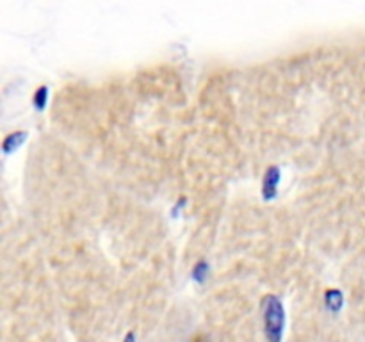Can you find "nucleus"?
Returning a JSON list of instances; mask_svg holds the SVG:
<instances>
[{"label":"nucleus","instance_id":"nucleus-2","mask_svg":"<svg viewBox=\"0 0 365 342\" xmlns=\"http://www.w3.org/2000/svg\"><path fill=\"white\" fill-rule=\"evenodd\" d=\"M282 181V171L278 166H269L266 170V175L262 179V198L271 202L278 193V184Z\"/></svg>","mask_w":365,"mask_h":342},{"label":"nucleus","instance_id":"nucleus-3","mask_svg":"<svg viewBox=\"0 0 365 342\" xmlns=\"http://www.w3.org/2000/svg\"><path fill=\"white\" fill-rule=\"evenodd\" d=\"M27 132L23 131H16V132H11V134L5 135L4 143H2V150H4V155H10V153H13L14 150H18L20 146H22L23 143H25V140H27Z\"/></svg>","mask_w":365,"mask_h":342},{"label":"nucleus","instance_id":"nucleus-6","mask_svg":"<svg viewBox=\"0 0 365 342\" xmlns=\"http://www.w3.org/2000/svg\"><path fill=\"white\" fill-rule=\"evenodd\" d=\"M46 98H49V88L46 86H40L32 96V104L36 107V111H43L46 105Z\"/></svg>","mask_w":365,"mask_h":342},{"label":"nucleus","instance_id":"nucleus-4","mask_svg":"<svg viewBox=\"0 0 365 342\" xmlns=\"http://www.w3.org/2000/svg\"><path fill=\"white\" fill-rule=\"evenodd\" d=\"M325 303H326V308H328L329 312L337 314L344 303L342 293L337 291V289H329V291H326V294H325Z\"/></svg>","mask_w":365,"mask_h":342},{"label":"nucleus","instance_id":"nucleus-1","mask_svg":"<svg viewBox=\"0 0 365 342\" xmlns=\"http://www.w3.org/2000/svg\"><path fill=\"white\" fill-rule=\"evenodd\" d=\"M262 319L267 342H282L285 330V308L278 296L267 294L262 300Z\"/></svg>","mask_w":365,"mask_h":342},{"label":"nucleus","instance_id":"nucleus-7","mask_svg":"<svg viewBox=\"0 0 365 342\" xmlns=\"http://www.w3.org/2000/svg\"><path fill=\"white\" fill-rule=\"evenodd\" d=\"M123 342H135V337H134V333H126V335H125V341H123Z\"/></svg>","mask_w":365,"mask_h":342},{"label":"nucleus","instance_id":"nucleus-5","mask_svg":"<svg viewBox=\"0 0 365 342\" xmlns=\"http://www.w3.org/2000/svg\"><path fill=\"white\" fill-rule=\"evenodd\" d=\"M208 273H211V267L205 261L196 262V266L193 267V280L198 282V284H205V280L208 278Z\"/></svg>","mask_w":365,"mask_h":342}]
</instances>
